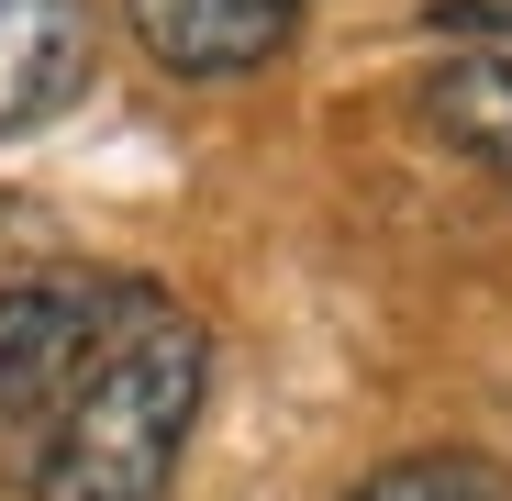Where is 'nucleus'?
<instances>
[{
    "mask_svg": "<svg viewBox=\"0 0 512 501\" xmlns=\"http://www.w3.org/2000/svg\"><path fill=\"white\" fill-rule=\"evenodd\" d=\"M201 390H212V334L167 301V290H112L101 346L78 357L56 424L23 468L34 501H156L179 479V446L201 424Z\"/></svg>",
    "mask_w": 512,
    "mask_h": 501,
    "instance_id": "1",
    "label": "nucleus"
},
{
    "mask_svg": "<svg viewBox=\"0 0 512 501\" xmlns=\"http://www.w3.org/2000/svg\"><path fill=\"white\" fill-rule=\"evenodd\" d=\"M112 290L123 279H23V290H0V468H12V479L34 468V446L56 424L78 357L101 346Z\"/></svg>",
    "mask_w": 512,
    "mask_h": 501,
    "instance_id": "2",
    "label": "nucleus"
},
{
    "mask_svg": "<svg viewBox=\"0 0 512 501\" xmlns=\"http://www.w3.org/2000/svg\"><path fill=\"white\" fill-rule=\"evenodd\" d=\"M90 45V0H0V134H34L90 90Z\"/></svg>",
    "mask_w": 512,
    "mask_h": 501,
    "instance_id": "3",
    "label": "nucleus"
},
{
    "mask_svg": "<svg viewBox=\"0 0 512 501\" xmlns=\"http://www.w3.org/2000/svg\"><path fill=\"white\" fill-rule=\"evenodd\" d=\"M134 34L156 67H179V78H245V67H268L301 23V0H123Z\"/></svg>",
    "mask_w": 512,
    "mask_h": 501,
    "instance_id": "4",
    "label": "nucleus"
},
{
    "mask_svg": "<svg viewBox=\"0 0 512 501\" xmlns=\"http://www.w3.org/2000/svg\"><path fill=\"white\" fill-rule=\"evenodd\" d=\"M423 123H435V145H457L468 167L512 179V45L423 67Z\"/></svg>",
    "mask_w": 512,
    "mask_h": 501,
    "instance_id": "5",
    "label": "nucleus"
},
{
    "mask_svg": "<svg viewBox=\"0 0 512 501\" xmlns=\"http://www.w3.org/2000/svg\"><path fill=\"white\" fill-rule=\"evenodd\" d=\"M346 501H512V479H501L490 457H468V446H423V457L368 468Z\"/></svg>",
    "mask_w": 512,
    "mask_h": 501,
    "instance_id": "6",
    "label": "nucleus"
},
{
    "mask_svg": "<svg viewBox=\"0 0 512 501\" xmlns=\"http://www.w3.org/2000/svg\"><path fill=\"white\" fill-rule=\"evenodd\" d=\"M435 23H446V34H501V45H512V0H435Z\"/></svg>",
    "mask_w": 512,
    "mask_h": 501,
    "instance_id": "7",
    "label": "nucleus"
}]
</instances>
